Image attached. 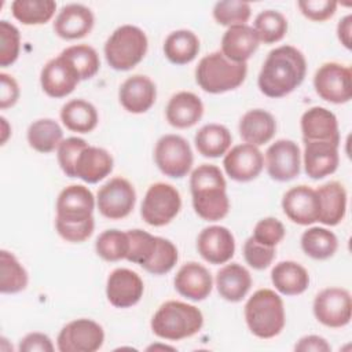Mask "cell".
<instances>
[{"instance_id":"16","label":"cell","mask_w":352,"mask_h":352,"mask_svg":"<svg viewBox=\"0 0 352 352\" xmlns=\"http://www.w3.org/2000/svg\"><path fill=\"white\" fill-rule=\"evenodd\" d=\"M226 173L236 182H250L256 179L264 166L263 153L253 144L243 143L232 147L224 157Z\"/></svg>"},{"instance_id":"40","label":"cell","mask_w":352,"mask_h":352,"mask_svg":"<svg viewBox=\"0 0 352 352\" xmlns=\"http://www.w3.org/2000/svg\"><path fill=\"white\" fill-rule=\"evenodd\" d=\"M254 32L260 41L272 44L283 38L287 32V21L283 14L275 10H265L254 19Z\"/></svg>"},{"instance_id":"24","label":"cell","mask_w":352,"mask_h":352,"mask_svg":"<svg viewBox=\"0 0 352 352\" xmlns=\"http://www.w3.org/2000/svg\"><path fill=\"white\" fill-rule=\"evenodd\" d=\"M304 140H324L340 144L338 122L336 116L324 107H311L301 117Z\"/></svg>"},{"instance_id":"45","label":"cell","mask_w":352,"mask_h":352,"mask_svg":"<svg viewBox=\"0 0 352 352\" xmlns=\"http://www.w3.org/2000/svg\"><path fill=\"white\" fill-rule=\"evenodd\" d=\"M21 48V36L16 26L8 21H0V65L7 67L12 65Z\"/></svg>"},{"instance_id":"28","label":"cell","mask_w":352,"mask_h":352,"mask_svg":"<svg viewBox=\"0 0 352 352\" xmlns=\"http://www.w3.org/2000/svg\"><path fill=\"white\" fill-rule=\"evenodd\" d=\"M276 131V122L271 113L263 109H253L245 113L239 121L241 138L253 146L265 144L272 139Z\"/></svg>"},{"instance_id":"23","label":"cell","mask_w":352,"mask_h":352,"mask_svg":"<svg viewBox=\"0 0 352 352\" xmlns=\"http://www.w3.org/2000/svg\"><path fill=\"white\" fill-rule=\"evenodd\" d=\"M258 43L260 40L252 26H230L221 38V54L231 62L246 63L258 48Z\"/></svg>"},{"instance_id":"27","label":"cell","mask_w":352,"mask_h":352,"mask_svg":"<svg viewBox=\"0 0 352 352\" xmlns=\"http://www.w3.org/2000/svg\"><path fill=\"white\" fill-rule=\"evenodd\" d=\"M165 113L166 120L172 126L180 129L190 128L201 120L204 104L195 94L182 91L169 99Z\"/></svg>"},{"instance_id":"56","label":"cell","mask_w":352,"mask_h":352,"mask_svg":"<svg viewBox=\"0 0 352 352\" xmlns=\"http://www.w3.org/2000/svg\"><path fill=\"white\" fill-rule=\"evenodd\" d=\"M157 348H160V349H170V351H173V348H172V346H166V345H151V346H148V348H147V351L157 349Z\"/></svg>"},{"instance_id":"31","label":"cell","mask_w":352,"mask_h":352,"mask_svg":"<svg viewBox=\"0 0 352 352\" xmlns=\"http://www.w3.org/2000/svg\"><path fill=\"white\" fill-rule=\"evenodd\" d=\"M271 280L275 289L285 296H297L307 290L309 275L296 261H280L271 271Z\"/></svg>"},{"instance_id":"36","label":"cell","mask_w":352,"mask_h":352,"mask_svg":"<svg viewBox=\"0 0 352 352\" xmlns=\"http://www.w3.org/2000/svg\"><path fill=\"white\" fill-rule=\"evenodd\" d=\"M301 248L307 256L315 260H326L336 253L338 241L334 232L322 227H311L301 235Z\"/></svg>"},{"instance_id":"39","label":"cell","mask_w":352,"mask_h":352,"mask_svg":"<svg viewBox=\"0 0 352 352\" xmlns=\"http://www.w3.org/2000/svg\"><path fill=\"white\" fill-rule=\"evenodd\" d=\"M60 55L66 60H69V63L74 67L80 80L92 78L100 67L98 52L87 44H77V45L67 47L66 50L62 51Z\"/></svg>"},{"instance_id":"1","label":"cell","mask_w":352,"mask_h":352,"mask_svg":"<svg viewBox=\"0 0 352 352\" xmlns=\"http://www.w3.org/2000/svg\"><path fill=\"white\" fill-rule=\"evenodd\" d=\"M307 60L300 50L280 45L267 55L258 74V88L268 98H282L293 92L304 80Z\"/></svg>"},{"instance_id":"35","label":"cell","mask_w":352,"mask_h":352,"mask_svg":"<svg viewBox=\"0 0 352 352\" xmlns=\"http://www.w3.org/2000/svg\"><path fill=\"white\" fill-rule=\"evenodd\" d=\"M62 128L51 118H41L32 122L28 128V142L38 153H51L62 143Z\"/></svg>"},{"instance_id":"38","label":"cell","mask_w":352,"mask_h":352,"mask_svg":"<svg viewBox=\"0 0 352 352\" xmlns=\"http://www.w3.org/2000/svg\"><path fill=\"white\" fill-rule=\"evenodd\" d=\"M28 285V272L18 258L7 252H0V292L12 294L23 290Z\"/></svg>"},{"instance_id":"21","label":"cell","mask_w":352,"mask_h":352,"mask_svg":"<svg viewBox=\"0 0 352 352\" xmlns=\"http://www.w3.org/2000/svg\"><path fill=\"white\" fill-rule=\"evenodd\" d=\"M118 98L120 103L126 111L140 114L147 111L154 104L157 88L147 76L135 74L122 82Z\"/></svg>"},{"instance_id":"4","label":"cell","mask_w":352,"mask_h":352,"mask_svg":"<svg viewBox=\"0 0 352 352\" xmlns=\"http://www.w3.org/2000/svg\"><path fill=\"white\" fill-rule=\"evenodd\" d=\"M245 319L249 330L258 338H272L285 327L282 298L271 289L253 293L245 305Z\"/></svg>"},{"instance_id":"41","label":"cell","mask_w":352,"mask_h":352,"mask_svg":"<svg viewBox=\"0 0 352 352\" xmlns=\"http://www.w3.org/2000/svg\"><path fill=\"white\" fill-rule=\"evenodd\" d=\"M95 249L98 256L106 261H118L125 258L129 250L128 234L120 230H106L98 236Z\"/></svg>"},{"instance_id":"50","label":"cell","mask_w":352,"mask_h":352,"mask_svg":"<svg viewBox=\"0 0 352 352\" xmlns=\"http://www.w3.org/2000/svg\"><path fill=\"white\" fill-rule=\"evenodd\" d=\"M55 226H56V231L58 234L69 242H82L85 239H88L92 232H94V227H95V221L94 217L84 221V223H78V224H69V223H63L59 220H55Z\"/></svg>"},{"instance_id":"3","label":"cell","mask_w":352,"mask_h":352,"mask_svg":"<svg viewBox=\"0 0 352 352\" xmlns=\"http://www.w3.org/2000/svg\"><path fill=\"white\" fill-rule=\"evenodd\" d=\"M204 324L202 312L187 302L166 301L151 319V330L160 338L179 341L197 334Z\"/></svg>"},{"instance_id":"18","label":"cell","mask_w":352,"mask_h":352,"mask_svg":"<svg viewBox=\"0 0 352 352\" xmlns=\"http://www.w3.org/2000/svg\"><path fill=\"white\" fill-rule=\"evenodd\" d=\"M43 91L51 98H63L74 91L80 77L74 67L62 55L48 60L41 70Z\"/></svg>"},{"instance_id":"37","label":"cell","mask_w":352,"mask_h":352,"mask_svg":"<svg viewBox=\"0 0 352 352\" xmlns=\"http://www.w3.org/2000/svg\"><path fill=\"white\" fill-rule=\"evenodd\" d=\"M11 10L14 18L23 25H43L55 14L56 3L52 0H15Z\"/></svg>"},{"instance_id":"29","label":"cell","mask_w":352,"mask_h":352,"mask_svg":"<svg viewBox=\"0 0 352 352\" xmlns=\"http://www.w3.org/2000/svg\"><path fill=\"white\" fill-rule=\"evenodd\" d=\"M219 294L231 302L241 301L252 286L250 272L238 263L224 265L216 275Z\"/></svg>"},{"instance_id":"11","label":"cell","mask_w":352,"mask_h":352,"mask_svg":"<svg viewBox=\"0 0 352 352\" xmlns=\"http://www.w3.org/2000/svg\"><path fill=\"white\" fill-rule=\"evenodd\" d=\"M315 318L327 327H342L351 322L352 300L348 290L327 287L314 300Z\"/></svg>"},{"instance_id":"26","label":"cell","mask_w":352,"mask_h":352,"mask_svg":"<svg viewBox=\"0 0 352 352\" xmlns=\"http://www.w3.org/2000/svg\"><path fill=\"white\" fill-rule=\"evenodd\" d=\"M113 170V157L102 147L87 146L77 157L74 177L85 183H98Z\"/></svg>"},{"instance_id":"54","label":"cell","mask_w":352,"mask_h":352,"mask_svg":"<svg viewBox=\"0 0 352 352\" xmlns=\"http://www.w3.org/2000/svg\"><path fill=\"white\" fill-rule=\"evenodd\" d=\"M351 32H352V15H346L340 21L337 26V34L341 44L348 50H351Z\"/></svg>"},{"instance_id":"8","label":"cell","mask_w":352,"mask_h":352,"mask_svg":"<svg viewBox=\"0 0 352 352\" xmlns=\"http://www.w3.org/2000/svg\"><path fill=\"white\" fill-rule=\"evenodd\" d=\"M154 160L160 170L169 177L186 176L192 165V151L188 142L179 135L162 136L154 150Z\"/></svg>"},{"instance_id":"34","label":"cell","mask_w":352,"mask_h":352,"mask_svg":"<svg viewBox=\"0 0 352 352\" xmlns=\"http://www.w3.org/2000/svg\"><path fill=\"white\" fill-rule=\"evenodd\" d=\"M199 51V40L191 30L172 32L164 43L165 56L175 65L190 63Z\"/></svg>"},{"instance_id":"22","label":"cell","mask_w":352,"mask_h":352,"mask_svg":"<svg viewBox=\"0 0 352 352\" xmlns=\"http://www.w3.org/2000/svg\"><path fill=\"white\" fill-rule=\"evenodd\" d=\"M94 26L92 11L82 4L62 7L54 22V32L65 40H76L87 36Z\"/></svg>"},{"instance_id":"51","label":"cell","mask_w":352,"mask_h":352,"mask_svg":"<svg viewBox=\"0 0 352 352\" xmlns=\"http://www.w3.org/2000/svg\"><path fill=\"white\" fill-rule=\"evenodd\" d=\"M0 109L12 107L19 98V87L15 78L7 73H0Z\"/></svg>"},{"instance_id":"25","label":"cell","mask_w":352,"mask_h":352,"mask_svg":"<svg viewBox=\"0 0 352 352\" xmlns=\"http://www.w3.org/2000/svg\"><path fill=\"white\" fill-rule=\"evenodd\" d=\"M175 289L177 293L188 300H205L212 292V276L209 271L195 263L184 264L175 276Z\"/></svg>"},{"instance_id":"55","label":"cell","mask_w":352,"mask_h":352,"mask_svg":"<svg viewBox=\"0 0 352 352\" xmlns=\"http://www.w3.org/2000/svg\"><path fill=\"white\" fill-rule=\"evenodd\" d=\"M0 121H1V144H4L8 139V136H10L11 129H10V125H8V122L4 117H1Z\"/></svg>"},{"instance_id":"52","label":"cell","mask_w":352,"mask_h":352,"mask_svg":"<svg viewBox=\"0 0 352 352\" xmlns=\"http://www.w3.org/2000/svg\"><path fill=\"white\" fill-rule=\"evenodd\" d=\"M21 352H52L51 338L43 333H29L19 342Z\"/></svg>"},{"instance_id":"42","label":"cell","mask_w":352,"mask_h":352,"mask_svg":"<svg viewBox=\"0 0 352 352\" xmlns=\"http://www.w3.org/2000/svg\"><path fill=\"white\" fill-rule=\"evenodd\" d=\"M129 239V250L126 254V260L140 267L146 265L151 258L153 253L157 248V236L143 231V230H131L126 231Z\"/></svg>"},{"instance_id":"19","label":"cell","mask_w":352,"mask_h":352,"mask_svg":"<svg viewBox=\"0 0 352 352\" xmlns=\"http://www.w3.org/2000/svg\"><path fill=\"white\" fill-rule=\"evenodd\" d=\"M197 249L208 263L224 264L234 256L235 239L227 227L210 226L199 232Z\"/></svg>"},{"instance_id":"49","label":"cell","mask_w":352,"mask_h":352,"mask_svg":"<svg viewBox=\"0 0 352 352\" xmlns=\"http://www.w3.org/2000/svg\"><path fill=\"white\" fill-rule=\"evenodd\" d=\"M302 15L311 21L323 22L331 18L337 10V1L330 0H304L297 3Z\"/></svg>"},{"instance_id":"14","label":"cell","mask_w":352,"mask_h":352,"mask_svg":"<svg viewBox=\"0 0 352 352\" xmlns=\"http://www.w3.org/2000/svg\"><path fill=\"white\" fill-rule=\"evenodd\" d=\"M267 172L276 182H289L300 173V148L289 139H279L265 153Z\"/></svg>"},{"instance_id":"20","label":"cell","mask_w":352,"mask_h":352,"mask_svg":"<svg viewBox=\"0 0 352 352\" xmlns=\"http://www.w3.org/2000/svg\"><path fill=\"white\" fill-rule=\"evenodd\" d=\"M304 169L311 179H323L336 172L338 144L324 140H304Z\"/></svg>"},{"instance_id":"12","label":"cell","mask_w":352,"mask_h":352,"mask_svg":"<svg viewBox=\"0 0 352 352\" xmlns=\"http://www.w3.org/2000/svg\"><path fill=\"white\" fill-rule=\"evenodd\" d=\"M136 202V192L133 186L124 177H113L98 191V209L110 219L118 220L126 217Z\"/></svg>"},{"instance_id":"33","label":"cell","mask_w":352,"mask_h":352,"mask_svg":"<svg viewBox=\"0 0 352 352\" xmlns=\"http://www.w3.org/2000/svg\"><path fill=\"white\" fill-rule=\"evenodd\" d=\"M194 140L199 154L209 158H217L227 153L231 146L232 136L224 125L208 124L197 132Z\"/></svg>"},{"instance_id":"47","label":"cell","mask_w":352,"mask_h":352,"mask_svg":"<svg viewBox=\"0 0 352 352\" xmlns=\"http://www.w3.org/2000/svg\"><path fill=\"white\" fill-rule=\"evenodd\" d=\"M252 236L261 245L275 248L285 236V227L278 219L265 217L254 226Z\"/></svg>"},{"instance_id":"6","label":"cell","mask_w":352,"mask_h":352,"mask_svg":"<svg viewBox=\"0 0 352 352\" xmlns=\"http://www.w3.org/2000/svg\"><path fill=\"white\" fill-rule=\"evenodd\" d=\"M147 44V37L140 28L122 25L111 33L104 44L106 60L114 70H129L144 58Z\"/></svg>"},{"instance_id":"53","label":"cell","mask_w":352,"mask_h":352,"mask_svg":"<svg viewBox=\"0 0 352 352\" xmlns=\"http://www.w3.org/2000/svg\"><path fill=\"white\" fill-rule=\"evenodd\" d=\"M298 352H329L331 346L329 342L319 336H305L294 346Z\"/></svg>"},{"instance_id":"2","label":"cell","mask_w":352,"mask_h":352,"mask_svg":"<svg viewBox=\"0 0 352 352\" xmlns=\"http://www.w3.org/2000/svg\"><path fill=\"white\" fill-rule=\"evenodd\" d=\"M190 188L194 210L201 219L217 221L227 216L230 201L220 168L210 164L199 165L191 173Z\"/></svg>"},{"instance_id":"7","label":"cell","mask_w":352,"mask_h":352,"mask_svg":"<svg viewBox=\"0 0 352 352\" xmlns=\"http://www.w3.org/2000/svg\"><path fill=\"white\" fill-rule=\"evenodd\" d=\"M182 208L179 191L168 183H154L148 187L142 202L140 214L143 220L154 227L170 223Z\"/></svg>"},{"instance_id":"46","label":"cell","mask_w":352,"mask_h":352,"mask_svg":"<svg viewBox=\"0 0 352 352\" xmlns=\"http://www.w3.org/2000/svg\"><path fill=\"white\" fill-rule=\"evenodd\" d=\"M88 146L81 138H67L58 147V162L66 176L74 177V165L80 153Z\"/></svg>"},{"instance_id":"10","label":"cell","mask_w":352,"mask_h":352,"mask_svg":"<svg viewBox=\"0 0 352 352\" xmlns=\"http://www.w3.org/2000/svg\"><path fill=\"white\" fill-rule=\"evenodd\" d=\"M104 341V333L99 323L91 319H76L69 322L58 334V349L60 352H95Z\"/></svg>"},{"instance_id":"13","label":"cell","mask_w":352,"mask_h":352,"mask_svg":"<svg viewBox=\"0 0 352 352\" xmlns=\"http://www.w3.org/2000/svg\"><path fill=\"white\" fill-rule=\"evenodd\" d=\"M95 198L88 187L72 184L63 188L56 199V220L78 224L92 219Z\"/></svg>"},{"instance_id":"5","label":"cell","mask_w":352,"mask_h":352,"mask_svg":"<svg viewBox=\"0 0 352 352\" xmlns=\"http://www.w3.org/2000/svg\"><path fill=\"white\" fill-rule=\"evenodd\" d=\"M246 63H236L227 59L220 51L204 56L197 69V84L209 94H221L238 88L246 77Z\"/></svg>"},{"instance_id":"48","label":"cell","mask_w":352,"mask_h":352,"mask_svg":"<svg viewBox=\"0 0 352 352\" xmlns=\"http://www.w3.org/2000/svg\"><path fill=\"white\" fill-rule=\"evenodd\" d=\"M243 257L252 268L264 270L272 263L275 257V248L261 245L253 236H250L243 245Z\"/></svg>"},{"instance_id":"43","label":"cell","mask_w":352,"mask_h":352,"mask_svg":"<svg viewBox=\"0 0 352 352\" xmlns=\"http://www.w3.org/2000/svg\"><path fill=\"white\" fill-rule=\"evenodd\" d=\"M213 18L224 26L246 25L250 18V4L239 0L217 1L213 7Z\"/></svg>"},{"instance_id":"44","label":"cell","mask_w":352,"mask_h":352,"mask_svg":"<svg viewBox=\"0 0 352 352\" xmlns=\"http://www.w3.org/2000/svg\"><path fill=\"white\" fill-rule=\"evenodd\" d=\"M177 258L179 254L176 246L169 239L157 236L155 252L153 253L148 263L142 268L154 275H164L176 265Z\"/></svg>"},{"instance_id":"15","label":"cell","mask_w":352,"mask_h":352,"mask_svg":"<svg viewBox=\"0 0 352 352\" xmlns=\"http://www.w3.org/2000/svg\"><path fill=\"white\" fill-rule=\"evenodd\" d=\"M285 214L300 226H308L319 220L320 202L316 190L308 186H296L287 190L282 198Z\"/></svg>"},{"instance_id":"9","label":"cell","mask_w":352,"mask_h":352,"mask_svg":"<svg viewBox=\"0 0 352 352\" xmlns=\"http://www.w3.org/2000/svg\"><path fill=\"white\" fill-rule=\"evenodd\" d=\"M314 87L323 100L346 103L352 96L351 69L337 62L323 63L315 73Z\"/></svg>"},{"instance_id":"32","label":"cell","mask_w":352,"mask_h":352,"mask_svg":"<svg viewBox=\"0 0 352 352\" xmlns=\"http://www.w3.org/2000/svg\"><path fill=\"white\" fill-rule=\"evenodd\" d=\"M60 120L67 129L78 133H88L98 125V111L89 102L73 99L62 106Z\"/></svg>"},{"instance_id":"30","label":"cell","mask_w":352,"mask_h":352,"mask_svg":"<svg viewBox=\"0 0 352 352\" xmlns=\"http://www.w3.org/2000/svg\"><path fill=\"white\" fill-rule=\"evenodd\" d=\"M320 202L319 220L326 226H337L345 216L346 210V191L338 182H329L318 190Z\"/></svg>"},{"instance_id":"17","label":"cell","mask_w":352,"mask_h":352,"mask_svg":"<svg viewBox=\"0 0 352 352\" xmlns=\"http://www.w3.org/2000/svg\"><path fill=\"white\" fill-rule=\"evenodd\" d=\"M143 292L144 285L142 278L128 268H117L107 278L106 296L116 308L135 305L142 298Z\"/></svg>"}]
</instances>
